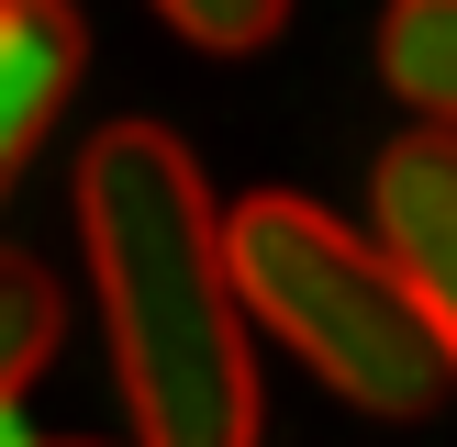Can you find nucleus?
Here are the masks:
<instances>
[{"instance_id": "obj_1", "label": "nucleus", "mask_w": 457, "mask_h": 447, "mask_svg": "<svg viewBox=\"0 0 457 447\" xmlns=\"http://www.w3.org/2000/svg\"><path fill=\"white\" fill-rule=\"evenodd\" d=\"M79 246L101 280L112 380L134 436L156 447H245L257 436V347L223 268V213L201 156L168 123H101L79 156Z\"/></svg>"}, {"instance_id": "obj_2", "label": "nucleus", "mask_w": 457, "mask_h": 447, "mask_svg": "<svg viewBox=\"0 0 457 447\" xmlns=\"http://www.w3.org/2000/svg\"><path fill=\"white\" fill-rule=\"evenodd\" d=\"M223 268H235L245 325H268L324 392H346L357 414H436L446 402V347L424 325V302L402 291V268L379 257V235H346L324 201L257 190L223 213Z\"/></svg>"}, {"instance_id": "obj_3", "label": "nucleus", "mask_w": 457, "mask_h": 447, "mask_svg": "<svg viewBox=\"0 0 457 447\" xmlns=\"http://www.w3.org/2000/svg\"><path fill=\"white\" fill-rule=\"evenodd\" d=\"M369 224H379V257L402 268V291L424 302L446 369H457V123H413L402 146H379Z\"/></svg>"}, {"instance_id": "obj_4", "label": "nucleus", "mask_w": 457, "mask_h": 447, "mask_svg": "<svg viewBox=\"0 0 457 447\" xmlns=\"http://www.w3.org/2000/svg\"><path fill=\"white\" fill-rule=\"evenodd\" d=\"M67 89H79V12L67 0H0V201H12L22 156L56 134Z\"/></svg>"}, {"instance_id": "obj_5", "label": "nucleus", "mask_w": 457, "mask_h": 447, "mask_svg": "<svg viewBox=\"0 0 457 447\" xmlns=\"http://www.w3.org/2000/svg\"><path fill=\"white\" fill-rule=\"evenodd\" d=\"M379 79L424 123H457V0H391L379 12Z\"/></svg>"}, {"instance_id": "obj_6", "label": "nucleus", "mask_w": 457, "mask_h": 447, "mask_svg": "<svg viewBox=\"0 0 457 447\" xmlns=\"http://www.w3.org/2000/svg\"><path fill=\"white\" fill-rule=\"evenodd\" d=\"M56 335H67L56 280H45L34 257H12V246H0V392H22V380L56 358Z\"/></svg>"}, {"instance_id": "obj_7", "label": "nucleus", "mask_w": 457, "mask_h": 447, "mask_svg": "<svg viewBox=\"0 0 457 447\" xmlns=\"http://www.w3.org/2000/svg\"><path fill=\"white\" fill-rule=\"evenodd\" d=\"M156 12H168L190 45H212V56H245V45H268L290 22V0H156Z\"/></svg>"}, {"instance_id": "obj_8", "label": "nucleus", "mask_w": 457, "mask_h": 447, "mask_svg": "<svg viewBox=\"0 0 457 447\" xmlns=\"http://www.w3.org/2000/svg\"><path fill=\"white\" fill-rule=\"evenodd\" d=\"M22 436V392H0V447H12Z\"/></svg>"}]
</instances>
